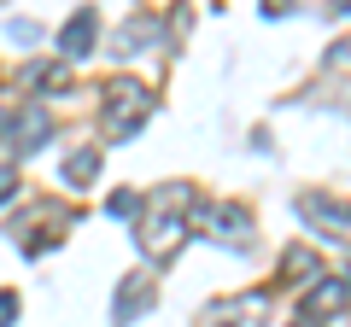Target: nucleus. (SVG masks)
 <instances>
[{"mask_svg":"<svg viewBox=\"0 0 351 327\" xmlns=\"http://www.w3.org/2000/svg\"><path fill=\"white\" fill-rule=\"evenodd\" d=\"M199 211V187L176 181V187H158L152 199H141V222H135V246L152 257V263H170L188 239V222Z\"/></svg>","mask_w":351,"mask_h":327,"instance_id":"1","label":"nucleus"},{"mask_svg":"<svg viewBox=\"0 0 351 327\" xmlns=\"http://www.w3.org/2000/svg\"><path fill=\"white\" fill-rule=\"evenodd\" d=\"M152 117V94L141 88L135 76H117V82H106V94H100V129H106V140H129V135H141V123Z\"/></svg>","mask_w":351,"mask_h":327,"instance_id":"2","label":"nucleus"},{"mask_svg":"<svg viewBox=\"0 0 351 327\" xmlns=\"http://www.w3.org/2000/svg\"><path fill=\"white\" fill-rule=\"evenodd\" d=\"M64 228H71V211H64V205H36L29 216H18V222H12V234H18V246L36 257L41 246H59Z\"/></svg>","mask_w":351,"mask_h":327,"instance_id":"3","label":"nucleus"},{"mask_svg":"<svg viewBox=\"0 0 351 327\" xmlns=\"http://www.w3.org/2000/svg\"><path fill=\"white\" fill-rule=\"evenodd\" d=\"M269 322V292H240L205 310V327H263Z\"/></svg>","mask_w":351,"mask_h":327,"instance_id":"4","label":"nucleus"},{"mask_svg":"<svg viewBox=\"0 0 351 327\" xmlns=\"http://www.w3.org/2000/svg\"><path fill=\"white\" fill-rule=\"evenodd\" d=\"M152 298H158V287H152L147 275H129V280H117V304H112V322H117V327H129L135 315H147V310H152Z\"/></svg>","mask_w":351,"mask_h":327,"instance_id":"5","label":"nucleus"},{"mask_svg":"<svg viewBox=\"0 0 351 327\" xmlns=\"http://www.w3.org/2000/svg\"><path fill=\"white\" fill-rule=\"evenodd\" d=\"M94 41H100V18H94V6L71 12V24L59 29V53H64V59H88V53H94Z\"/></svg>","mask_w":351,"mask_h":327,"instance_id":"6","label":"nucleus"},{"mask_svg":"<svg viewBox=\"0 0 351 327\" xmlns=\"http://www.w3.org/2000/svg\"><path fill=\"white\" fill-rule=\"evenodd\" d=\"M339 310H346V280H339V275H316L311 292H304V310L299 315H316V322H322V315H339Z\"/></svg>","mask_w":351,"mask_h":327,"instance_id":"7","label":"nucleus"},{"mask_svg":"<svg viewBox=\"0 0 351 327\" xmlns=\"http://www.w3.org/2000/svg\"><path fill=\"white\" fill-rule=\"evenodd\" d=\"M299 211L311 216L316 228H328V239H346V205L322 199V193H299Z\"/></svg>","mask_w":351,"mask_h":327,"instance_id":"8","label":"nucleus"},{"mask_svg":"<svg viewBox=\"0 0 351 327\" xmlns=\"http://www.w3.org/2000/svg\"><path fill=\"white\" fill-rule=\"evenodd\" d=\"M47 129H53V117L41 112V105H29L24 117H12V146L18 152H36L41 140H47Z\"/></svg>","mask_w":351,"mask_h":327,"instance_id":"9","label":"nucleus"},{"mask_svg":"<svg viewBox=\"0 0 351 327\" xmlns=\"http://www.w3.org/2000/svg\"><path fill=\"white\" fill-rule=\"evenodd\" d=\"M18 88H71V70H64V59H36L18 70Z\"/></svg>","mask_w":351,"mask_h":327,"instance_id":"10","label":"nucleus"},{"mask_svg":"<svg viewBox=\"0 0 351 327\" xmlns=\"http://www.w3.org/2000/svg\"><path fill=\"white\" fill-rule=\"evenodd\" d=\"M211 228H217V239H228V246H246L252 239V216L240 211V205H211Z\"/></svg>","mask_w":351,"mask_h":327,"instance_id":"11","label":"nucleus"},{"mask_svg":"<svg viewBox=\"0 0 351 327\" xmlns=\"http://www.w3.org/2000/svg\"><path fill=\"white\" fill-rule=\"evenodd\" d=\"M316 275H322V257L304 252V246H293V252L281 257V280H287V287H311Z\"/></svg>","mask_w":351,"mask_h":327,"instance_id":"12","label":"nucleus"},{"mask_svg":"<svg viewBox=\"0 0 351 327\" xmlns=\"http://www.w3.org/2000/svg\"><path fill=\"white\" fill-rule=\"evenodd\" d=\"M94 176H100V152H94V146H82V152L64 158V187H88Z\"/></svg>","mask_w":351,"mask_h":327,"instance_id":"13","label":"nucleus"},{"mask_svg":"<svg viewBox=\"0 0 351 327\" xmlns=\"http://www.w3.org/2000/svg\"><path fill=\"white\" fill-rule=\"evenodd\" d=\"M18 199V164H0V205Z\"/></svg>","mask_w":351,"mask_h":327,"instance_id":"14","label":"nucleus"},{"mask_svg":"<svg viewBox=\"0 0 351 327\" xmlns=\"http://www.w3.org/2000/svg\"><path fill=\"white\" fill-rule=\"evenodd\" d=\"M106 211H112V216H135V211H141V193H112Z\"/></svg>","mask_w":351,"mask_h":327,"instance_id":"15","label":"nucleus"},{"mask_svg":"<svg viewBox=\"0 0 351 327\" xmlns=\"http://www.w3.org/2000/svg\"><path fill=\"white\" fill-rule=\"evenodd\" d=\"M18 322V292H0V327Z\"/></svg>","mask_w":351,"mask_h":327,"instance_id":"16","label":"nucleus"},{"mask_svg":"<svg viewBox=\"0 0 351 327\" xmlns=\"http://www.w3.org/2000/svg\"><path fill=\"white\" fill-rule=\"evenodd\" d=\"M0 146H12V112H0Z\"/></svg>","mask_w":351,"mask_h":327,"instance_id":"17","label":"nucleus"},{"mask_svg":"<svg viewBox=\"0 0 351 327\" xmlns=\"http://www.w3.org/2000/svg\"><path fill=\"white\" fill-rule=\"evenodd\" d=\"M287 327H322V322H316V315H293Z\"/></svg>","mask_w":351,"mask_h":327,"instance_id":"18","label":"nucleus"}]
</instances>
